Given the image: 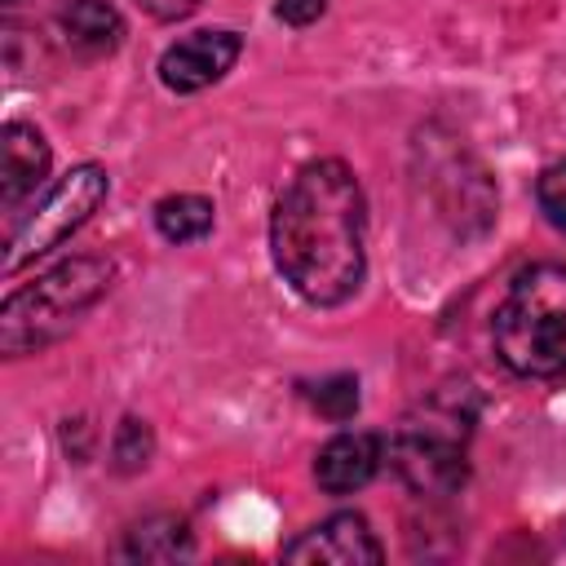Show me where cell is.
Instances as JSON below:
<instances>
[{
	"mask_svg": "<svg viewBox=\"0 0 566 566\" xmlns=\"http://www.w3.org/2000/svg\"><path fill=\"white\" fill-rule=\"evenodd\" d=\"M270 248L279 274L310 305H340L358 292L363 252V190L340 159L305 164L274 203Z\"/></svg>",
	"mask_w": 566,
	"mask_h": 566,
	"instance_id": "cell-1",
	"label": "cell"
},
{
	"mask_svg": "<svg viewBox=\"0 0 566 566\" xmlns=\"http://www.w3.org/2000/svg\"><path fill=\"white\" fill-rule=\"evenodd\" d=\"M495 354L517 376L566 371V265L526 270L495 310Z\"/></svg>",
	"mask_w": 566,
	"mask_h": 566,
	"instance_id": "cell-2",
	"label": "cell"
},
{
	"mask_svg": "<svg viewBox=\"0 0 566 566\" xmlns=\"http://www.w3.org/2000/svg\"><path fill=\"white\" fill-rule=\"evenodd\" d=\"M106 287H111V265L106 261H97V256L62 261L57 270H49L35 283L4 296V305H0V349L9 358L35 354L40 345L57 340Z\"/></svg>",
	"mask_w": 566,
	"mask_h": 566,
	"instance_id": "cell-3",
	"label": "cell"
},
{
	"mask_svg": "<svg viewBox=\"0 0 566 566\" xmlns=\"http://www.w3.org/2000/svg\"><path fill=\"white\" fill-rule=\"evenodd\" d=\"M106 199V172L97 164H80L71 168L35 208L31 217L9 234V252H4V270H22L27 261L44 256L49 248H57L62 239H71Z\"/></svg>",
	"mask_w": 566,
	"mask_h": 566,
	"instance_id": "cell-4",
	"label": "cell"
},
{
	"mask_svg": "<svg viewBox=\"0 0 566 566\" xmlns=\"http://www.w3.org/2000/svg\"><path fill=\"white\" fill-rule=\"evenodd\" d=\"M389 464L416 495H451L464 482V451L442 433H402L389 447Z\"/></svg>",
	"mask_w": 566,
	"mask_h": 566,
	"instance_id": "cell-5",
	"label": "cell"
},
{
	"mask_svg": "<svg viewBox=\"0 0 566 566\" xmlns=\"http://www.w3.org/2000/svg\"><path fill=\"white\" fill-rule=\"evenodd\" d=\"M239 49H243V40L234 31H195L186 40H177L172 49H164L159 80L172 93H199V88L217 84L234 66Z\"/></svg>",
	"mask_w": 566,
	"mask_h": 566,
	"instance_id": "cell-6",
	"label": "cell"
},
{
	"mask_svg": "<svg viewBox=\"0 0 566 566\" xmlns=\"http://www.w3.org/2000/svg\"><path fill=\"white\" fill-rule=\"evenodd\" d=\"M287 562H310V566H371L385 557V548L376 544L367 517L358 513H332L327 522H318L314 531H305L301 539L287 544L283 553Z\"/></svg>",
	"mask_w": 566,
	"mask_h": 566,
	"instance_id": "cell-7",
	"label": "cell"
},
{
	"mask_svg": "<svg viewBox=\"0 0 566 566\" xmlns=\"http://www.w3.org/2000/svg\"><path fill=\"white\" fill-rule=\"evenodd\" d=\"M380 460H385V442H380L376 433H363V429L336 433V438L318 451L314 478H318V486H323L327 495H349V491H358V486H367V482L376 478Z\"/></svg>",
	"mask_w": 566,
	"mask_h": 566,
	"instance_id": "cell-8",
	"label": "cell"
},
{
	"mask_svg": "<svg viewBox=\"0 0 566 566\" xmlns=\"http://www.w3.org/2000/svg\"><path fill=\"white\" fill-rule=\"evenodd\" d=\"M49 172V142L40 137V128L22 124V119H9L4 133H0V195H4V208L22 203L40 177Z\"/></svg>",
	"mask_w": 566,
	"mask_h": 566,
	"instance_id": "cell-9",
	"label": "cell"
},
{
	"mask_svg": "<svg viewBox=\"0 0 566 566\" xmlns=\"http://www.w3.org/2000/svg\"><path fill=\"white\" fill-rule=\"evenodd\" d=\"M57 22L66 44H75L80 53H111L124 35V22L106 0H71Z\"/></svg>",
	"mask_w": 566,
	"mask_h": 566,
	"instance_id": "cell-10",
	"label": "cell"
},
{
	"mask_svg": "<svg viewBox=\"0 0 566 566\" xmlns=\"http://www.w3.org/2000/svg\"><path fill=\"white\" fill-rule=\"evenodd\" d=\"M155 226L168 243H195L212 230V203L199 195H168L155 203Z\"/></svg>",
	"mask_w": 566,
	"mask_h": 566,
	"instance_id": "cell-11",
	"label": "cell"
},
{
	"mask_svg": "<svg viewBox=\"0 0 566 566\" xmlns=\"http://www.w3.org/2000/svg\"><path fill=\"white\" fill-rule=\"evenodd\" d=\"M190 539H186V526L181 522H159V526H137L133 539H128V553L133 557H177L186 553Z\"/></svg>",
	"mask_w": 566,
	"mask_h": 566,
	"instance_id": "cell-12",
	"label": "cell"
},
{
	"mask_svg": "<svg viewBox=\"0 0 566 566\" xmlns=\"http://www.w3.org/2000/svg\"><path fill=\"white\" fill-rule=\"evenodd\" d=\"M314 407L332 420H349L358 407V380L354 376H332L323 385H314Z\"/></svg>",
	"mask_w": 566,
	"mask_h": 566,
	"instance_id": "cell-13",
	"label": "cell"
},
{
	"mask_svg": "<svg viewBox=\"0 0 566 566\" xmlns=\"http://www.w3.org/2000/svg\"><path fill=\"white\" fill-rule=\"evenodd\" d=\"M535 199H539L544 217H548L557 230H566V159H562V164H548V168L539 172Z\"/></svg>",
	"mask_w": 566,
	"mask_h": 566,
	"instance_id": "cell-14",
	"label": "cell"
},
{
	"mask_svg": "<svg viewBox=\"0 0 566 566\" xmlns=\"http://www.w3.org/2000/svg\"><path fill=\"white\" fill-rule=\"evenodd\" d=\"M115 455H119V464H124V469L146 464V455H150V433H146L137 420H124L119 442H115Z\"/></svg>",
	"mask_w": 566,
	"mask_h": 566,
	"instance_id": "cell-15",
	"label": "cell"
},
{
	"mask_svg": "<svg viewBox=\"0 0 566 566\" xmlns=\"http://www.w3.org/2000/svg\"><path fill=\"white\" fill-rule=\"evenodd\" d=\"M323 4L327 0H279V18L292 22V27H305V22H314L323 13Z\"/></svg>",
	"mask_w": 566,
	"mask_h": 566,
	"instance_id": "cell-16",
	"label": "cell"
},
{
	"mask_svg": "<svg viewBox=\"0 0 566 566\" xmlns=\"http://www.w3.org/2000/svg\"><path fill=\"white\" fill-rule=\"evenodd\" d=\"M146 13H155V18H186L199 0H137Z\"/></svg>",
	"mask_w": 566,
	"mask_h": 566,
	"instance_id": "cell-17",
	"label": "cell"
}]
</instances>
